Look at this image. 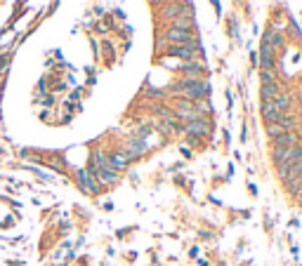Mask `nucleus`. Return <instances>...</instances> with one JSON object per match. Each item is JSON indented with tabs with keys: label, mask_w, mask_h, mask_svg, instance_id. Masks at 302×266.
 Segmentation results:
<instances>
[{
	"label": "nucleus",
	"mask_w": 302,
	"mask_h": 266,
	"mask_svg": "<svg viewBox=\"0 0 302 266\" xmlns=\"http://www.w3.org/2000/svg\"><path fill=\"white\" fill-rule=\"evenodd\" d=\"M175 92H180V95H184L187 99H191V101H196V99H203L205 95H208V83L205 80H191V78H184L182 83H177V85H173Z\"/></svg>",
	"instance_id": "f257e3e1"
},
{
	"label": "nucleus",
	"mask_w": 302,
	"mask_h": 266,
	"mask_svg": "<svg viewBox=\"0 0 302 266\" xmlns=\"http://www.w3.org/2000/svg\"><path fill=\"white\" fill-rule=\"evenodd\" d=\"M165 40L173 45H194V47H198L196 45V35L191 31H182V29H168V33H165Z\"/></svg>",
	"instance_id": "f03ea898"
},
{
	"label": "nucleus",
	"mask_w": 302,
	"mask_h": 266,
	"mask_svg": "<svg viewBox=\"0 0 302 266\" xmlns=\"http://www.w3.org/2000/svg\"><path fill=\"white\" fill-rule=\"evenodd\" d=\"M184 130L191 134V137H208L210 134V125H208V120L203 116L194 118V120H189V123H184Z\"/></svg>",
	"instance_id": "7ed1b4c3"
},
{
	"label": "nucleus",
	"mask_w": 302,
	"mask_h": 266,
	"mask_svg": "<svg viewBox=\"0 0 302 266\" xmlns=\"http://www.w3.org/2000/svg\"><path fill=\"white\" fill-rule=\"evenodd\" d=\"M182 14H191V10H189L187 5H182L180 0H177V2H168L161 12V17L165 19V22H175V19L182 17Z\"/></svg>",
	"instance_id": "20e7f679"
},
{
	"label": "nucleus",
	"mask_w": 302,
	"mask_h": 266,
	"mask_svg": "<svg viewBox=\"0 0 302 266\" xmlns=\"http://www.w3.org/2000/svg\"><path fill=\"white\" fill-rule=\"evenodd\" d=\"M78 184H80V189L83 191H87L90 196H95V193H99V181L92 177V172L90 170H78Z\"/></svg>",
	"instance_id": "39448f33"
},
{
	"label": "nucleus",
	"mask_w": 302,
	"mask_h": 266,
	"mask_svg": "<svg viewBox=\"0 0 302 266\" xmlns=\"http://www.w3.org/2000/svg\"><path fill=\"white\" fill-rule=\"evenodd\" d=\"M92 172V177L99 181V186L104 184V186H111V184H116L118 179V172L113 170V167H90Z\"/></svg>",
	"instance_id": "423d86ee"
},
{
	"label": "nucleus",
	"mask_w": 302,
	"mask_h": 266,
	"mask_svg": "<svg viewBox=\"0 0 302 266\" xmlns=\"http://www.w3.org/2000/svg\"><path fill=\"white\" fill-rule=\"evenodd\" d=\"M298 144H300V137H298V132H291V130H283L279 137H274V146L291 149V146H298Z\"/></svg>",
	"instance_id": "0eeeda50"
},
{
	"label": "nucleus",
	"mask_w": 302,
	"mask_h": 266,
	"mask_svg": "<svg viewBox=\"0 0 302 266\" xmlns=\"http://www.w3.org/2000/svg\"><path fill=\"white\" fill-rule=\"evenodd\" d=\"M170 54H173V57H177V59H187V62H194L196 47H194V45H173V47H170Z\"/></svg>",
	"instance_id": "6e6552de"
},
{
	"label": "nucleus",
	"mask_w": 302,
	"mask_h": 266,
	"mask_svg": "<svg viewBox=\"0 0 302 266\" xmlns=\"http://www.w3.org/2000/svg\"><path fill=\"white\" fill-rule=\"evenodd\" d=\"M147 151V141L140 137H132L128 139V146H125V153H128L130 158H137V156H142Z\"/></svg>",
	"instance_id": "1a4fd4ad"
},
{
	"label": "nucleus",
	"mask_w": 302,
	"mask_h": 266,
	"mask_svg": "<svg viewBox=\"0 0 302 266\" xmlns=\"http://www.w3.org/2000/svg\"><path fill=\"white\" fill-rule=\"evenodd\" d=\"M180 73H182L184 78H191V80H196L198 75L203 73V64H198V62H187V64H180Z\"/></svg>",
	"instance_id": "9d476101"
},
{
	"label": "nucleus",
	"mask_w": 302,
	"mask_h": 266,
	"mask_svg": "<svg viewBox=\"0 0 302 266\" xmlns=\"http://www.w3.org/2000/svg\"><path fill=\"white\" fill-rule=\"evenodd\" d=\"M279 108L274 106V101H262V118L267 120V125H271V123H276L279 120Z\"/></svg>",
	"instance_id": "9b49d317"
},
{
	"label": "nucleus",
	"mask_w": 302,
	"mask_h": 266,
	"mask_svg": "<svg viewBox=\"0 0 302 266\" xmlns=\"http://www.w3.org/2000/svg\"><path fill=\"white\" fill-rule=\"evenodd\" d=\"M130 156L128 153H125V151H118V153H113V156H109V163H111V167H113V170L118 172V170H123V167H125V165H128L130 163Z\"/></svg>",
	"instance_id": "f8f14e48"
},
{
	"label": "nucleus",
	"mask_w": 302,
	"mask_h": 266,
	"mask_svg": "<svg viewBox=\"0 0 302 266\" xmlns=\"http://www.w3.org/2000/svg\"><path fill=\"white\" fill-rule=\"evenodd\" d=\"M293 149V146H291ZM291 149H286V146H274L271 151V158L276 165H283V163H291Z\"/></svg>",
	"instance_id": "ddd939ff"
},
{
	"label": "nucleus",
	"mask_w": 302,
	"mask_h": 266,
	"mask_svg": "<svg viewBox=\"0 0 302 266\" xmlns=\"http://www.w3.org/2000/svg\"><path fill=\"white\" fill-rule=\"evenodd\" d=\"M271 47L267 43H262V50H260V66L262 68H271Z\"/></svg>",
	"instance_id": "4468645a"
},
{
	"label": "nucleus",
	"mask_w": 302,
	"mask_h": 266,
	"mask_svg": "<svg viewBox=\"0 0 302 266\" xmlns=\"http://www.w3.org/2000/svg\"><path fill=\"white\" fill-rule=\"evenodd\" d=\"M262 101H274L276 97H279V87H276V83H269V85H262Z\"/></svg>",
	"instance_id": "2eb2a0df"
},
{
	"label": "nucleus",
	"mask_w": 302,
	"mask_h": 266,
	"mask_svg": "<svg viewBox=\"0 0 302 266\" xmlns=\"http://www.w3.org/2000/svg\"><path fill=\"white\" fill-rule=\"evenodd\" d=\"M177 128H180V125H177L175 118H161V123L156 125V130H158V132H165V134H168V132H175Z\"/></svg>",
	"instance_id": "dca6fc26"
},
{
	"label": "nucleus",
	"mask_w": 302,
	"mask_h": 266,
	"mask_svg": "<svg viewBox=\"0 0 302 266\" xmlns=\"http://www.w3.org/2000/svg\"><path fill=\"white\" fill-rule=\"evenodd\" d=\"M175 29H182V31H191V26H194V19H191V14H182V17H177L173 22Z\"/></svg>",
	"instance_id": "f3484780"
},
{
	"label": "nucleus",
	"mask_w": 302,
	"mask_h": 266,
	"mask_svg": "<svg viewBox=\"0 0 302 266\" xmlns=\"http://www.w3.org/2000/svg\"><path fill=\"white\" fill-rule=\"evenodd\" d=\"M276 125H281L283 130H291V128H295V125H298V118L291 116V113H281L279 120H276Z\"/></svg>",
	"instance_id": "a211bd4d"
},
{
	"label": "nucleus",
	"mask_w": 302,
	"mask_h": 266,
	"mask_svg": "<svg viewBox=\"0 0 302 266\" xmlns=\"http://www.w3.org/2000/svg\"><path fill=\"white\" fill-rule=\"evenodd\" d=\"M274 106L279 108V113H286L288 108H291V97L288 95H279L274 99Z\"/></svg>",
	"instance_id": "6ab92c4d"
},
{
	"label": "nucleus",
	"mask_w": 302,
	"mask_h": 266,
	"mask_svg": "<svg viewBox=\"0 0 302 266\" xmlns=\"http://www.w3.org/2000/svg\"><path fill=\"white\" fill-rule=\"evenodd\" d=\"M293 179H302V160L291 163V174H288V179L286 181H293Z\"/></svg>",
	"instance_id": "aec40b11"
},
{
	"label": "nucleus",
	"mask_w": 302,
	"mask_h": 266,
	"mask_svg": "<svg viewBox=\"0 0 302 266\" xmlns=\"http://www.w3.org/2000/svg\"><path fill=\"white\" fill-rule=\"evenodd\" d=\"M274 83V73H271V68H262V85H269Z\"/></svg>",
	"instance_id": "412c9836"
},
{
	"label": "nucleus",
	"mask_w": 302,
	"mask_h": 266,
	"mask_svg": "<svg viewBox=\"0 0 302 266\" xmlns=\"http://www.w3.org/2000/svg\"><path fill=\"white\" fill-rule=\"evenodd\" d=\"M267 132H269V137L274 139V137H279L281 132H283V128H281V125H276V123H271V125H267Z\"/></svg>",
	"instance_id": "4be33fe9"
},
{
	"label": "nucleus",
	"mask_w": 302,
	"mask_h": 266,
	"mask_svg": "<svg viewBox=\"0 0 302 266\" xmlns=\"http://www.w3.org/2000/svg\"><path fill=\"white\" fill-rule=\"evenodd\" d=\"M149 2H151V5H153V7H161V5H163V2H165V0H149Z\"/></svg>",
	"instance_id": "5701e85b"
},
{
	"label": "nucleus",
	"mask_w": 302,
	"mask_h": 266,
	"mask_svg": "<svg viewBox=\"0 0 302 266\" xmlns=\"http://www.w3.org/2000/svg\"><path fill=\"white\" fill-rule=\"evenodd\" d=\"M298 198H302V184H300V191H298Z\"/></svg>",
	"instance_id": "b1692460"
},
{
	"label": "nucleus",
	"mask_w": 302,
	"mask_h": 266,
	"mask_svg": "<svg viewBox=\"0 0 302 266\" xmlns=\"http://www.w3.org/2000/svg\"><path fill=\"white\" fill-rule=\"evenodd\" d=\"M170 2H177V0H170Z\"/></svg>",
	"instance_id": "393cba45"
}]
</instances>
